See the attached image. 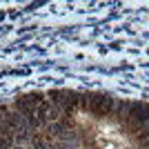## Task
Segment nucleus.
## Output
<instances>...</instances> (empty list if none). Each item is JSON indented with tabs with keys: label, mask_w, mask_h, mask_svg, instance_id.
I'll return each mask as SVG.
<instances>
[{
	"label": "nucleus",
	"mask_w": 149,
	"mask_h": 149,
	"mask_svg": "<svg viewBox=\"0 0 149 149\" xmlns=\"http://www.w3.org/2000/svg\"><path fill=\"white\" fill-rule=\"evenodd\" d=\"M116 98L109 93H80V105L78 109H82L85 113H91L96 118H107L111 116Z\"/></svg>",
	"instance_id": "nucleus-1"
},
{
	"label": "nucleus",
	"mask_w": 149,
	"mask_h": 149,
	"mask_svg": "<svg viewBox=\"0 0 149 149\" xmlns=\"http://www.w3.org/2000/svg\"><path fill=\"white\" fill-rule=\"evenodd\" d=\"M49 100L60 109L62 116H69V113H74L76 109H78V105H80V93L69 91V89H56V91L49 93Z\"/></svg>",
	"instance_id": "nucleus-2"
},
{
	"label": "nucleus",
	"mask_w": 149,
	"mask_h": 149,
	"mask_svg": "<svg viewBox=\"0 0 149 149\" xmlns=\"http://www.w3.org/2000/svg\"><path fill=\"white\" fill-rule=\"evenodd\" d=\"M145 125H149V102H131L129 118L125 123V129H129L131 134H140Z\"/></svg>",
	"instance_id": "nucleus-3"
},
{
	"label": "nucleus",
	"mask_w": 149,
	"mask_h": 149,
	"mask_svg": "<svg viewBox=\"0 0 149 149\" xmlns=\"http://www.w3.org/2000/svg\"><path fill=\"white\" fill-rule=\"evenodd\" d=\"M129 109H131V102L129 100H116V105H113V120L118 125H125L127 123V118H129Z\"/></svg>",
	"instance_id": "nucleus-4"
},
{
	"label": "nucleus",
	"mask_w": 149,
	"mask_h": 149,
	"mask_svg": "<svg viewBox=\"0 0 149 149\" xmlns=\"http://www.w3.org/2000/svg\"><path fill=\"white\" fill-rule=\"evenodd\" d=\"M31 145H33V149H45L47 147V140H45L40 134H33V136H31Z\"/></svg>",
	"instance_id": "nucleus-5"
}]
</instances>
